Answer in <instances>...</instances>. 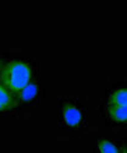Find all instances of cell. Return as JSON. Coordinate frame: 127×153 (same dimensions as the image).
<instances>
[{"label":"cell","mask_w":127,"mask_h":153,"mask_svg":"<svg viewBox=\"0 0 127 153\" xmlns=\"http://www.w3.org/2000/svg\"><path fill=\"white\" fill-rule=\"evenodd\" d=\"M99 151H100V153H120L116 143L112 142L109 138L99 140Z\"/></svg>","instance_id":"cell-7"},{"label":"cell","mask_w":127,"mask_h":153,"mask_svg":"<svg viewBox=\"0 0 127 153\" xmlns=\"http://www.w3.org/2000/svg\"><path fill=\"white\" fill-rule=\"evenodd\" d=\"M123 153H127V149H125V151H123Z\"/></svg>","instance_id":"cell-8"},{"label":"cell","mask_w":127,"mask_h":153,"mask_svg":"<svg viewBox=\"0 0 127 153\" xmlns=\"http://www.w3.org/2000/svg\"><path fill=\"white\" fill-rule=\"evenodd\" d=\"M108 104H121L127 105V88H117L112 91L108 98Z\"/></svg>","instance_id":"cell-6"},{"label":"cell","mask_w":127,"mask_h":153,"mask_svg":"<svg viewBox=\"0 0 127 153\" xmlns=\"http://www.w3.org/2000/svg\"><path fill=\"white\" fill-rule=\"evenodd\" d=\"M17 94L15 92L10 91L9 88H6L5 86H0V107H1L3 111L6 110H11L17 103Z\"/></svg>","instance_id":"cell-3"},{"label":"cell","mask_w":127,"mask_h":153,"mask_svg":"<svg viewBox=\"0 0 127 153\" xmlns=\"http://www.w3.org/2000/svg\"><path fill=\"white\" fill-rule=\"evenodd\" d=\"M37 93H38V83L35 81H31L22 91L17 93V98L18 100L22 102H30L37 96Z\"/></svg>","instance_id":"cell-5"},{"label":"cell","mask_w":127,"mask_h":153,"mask_svg":"<svg viewBox=\"0 0 127 153\" xmlns=\"http://www.w3.org/2000/svg\"><path fill=\"white\" fill-rule=\"evenodd\" d=\"M32 81V68L23 60H10L1 69V85L16 94Z\"/></svg>","instance_id":"cell-1"},{"label":"cell","mask_w":127,"mask_h":153,"mask_svg":"<svg viewBox=\"0 0 127 153\" xmlns=\"http://www.w3.org/2000/svg\"><path fill=\"white\" fill-rule=\"evenodd\" d=\"M63 121L69 126H78L83 120L82 110L75 104H66L62 110Z\"/></svg>","instance_id":"cell-2"},{"label":"cell","mask_w":127,"mask_h":153,"mask_svg":"<svg viewBox=\"0 0 127 153\" xmlns=\"http://www.w3.org/2000/svg\"><path fill=\"white\" fill-rule=\"evenodd\" d=\"M108 115L114 121L117 123L127 121V105L108 104Z\"/></svg>","instance_id":"cell-4"}]
</instances>
